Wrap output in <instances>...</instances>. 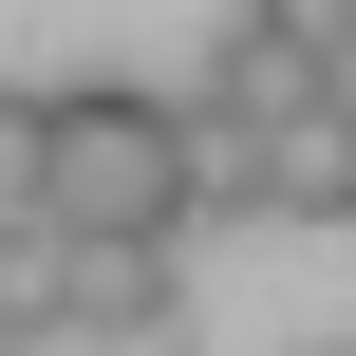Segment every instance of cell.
I'll return each mask as SVG.
<instances>
[{
	"instance_id": "obj_4",
	"label": "cell",
	"mask_w": 356,
	"mask_h": 356,
	"mask_svg": "<svg viewBox=\"0 0 356 356\" xmlns=\"http://www.w3.org/2000/svg\"><path fill=\"white\" fill-rule=\"evenodd\" d=\"M56 338V207H0V356Z\"/></svg>"
},
{
	"instance_id": "obj_5",
	"label": "cell",
	"mask_w": 356,
	"mask_h": 356,
	"mask_svg": "<svg viewBox=\"0 0 356 356\" xmlns=\"http://www.w3.org/2000/svg\"><path fill=\"white\" fill-rule=\"evenodd\" d=\"M282 207L356 225V94H319V113H300V150H282Z\"/></svg>"
},
{
	"instance_id": "obj_7",
	"label": "cell",
	"mask_w": 356,
	"mask_h": 356,
	"mask_svg": "<svg viewBox=\"0 0 356 356\" xmlns=\"http://www.w3.org/2000/svg\"><path fill=\"white\" fill-rule=\"evenodd\" d=\"M56 356H169V338H56Z\"/></svg>"
},
{
	"instance_id": "obj_3",
	"label": "cell",
	"mask_w": 356,
	"mask_h": 356,
	"mask_svg": "<svg viewBox=\"0 0 356 356\" xmlns=\"http://www.w3.org/2000/svg\"><path fill=\"white\" fill-rule=\"evenodd\" d=\"M188 319V225H56V338H169Z\"/></svg>"
},
{
	"instance_id": "obj_6",
	"label": "cell",
	"mask_w": 356,
	"mask_h": 356,
	"mask_svg": "<svg viewBox=\"0 0 356 356\" xmlns=\"http://www.w3.org/2000/svg\"><path fill=\"white\" fill-rule=\"evenodd\" d=\"M38 188V94H0V207Z\"/></svg>"
},
{
	"instance_id": "obj_2",
	"label": "cell",
	"mask_w": 356,
	"mask_h": 356,
	"mask_svg": "<svg viewBox=\"0 0 356 356\" xmlns=\"http://www.w3.org/2000/svg\"><path fill=\"white\" fill-rule=\"evenodd\" d=\"M282 150H300V113H263L244 75L169 94V188H188V225H244V207H282Z\"/></svg>"
},
{
	"instance_id": "obj_1",
	"label": "cell",
	"mask_w": 356,
	"mask_h": 356,
	"mask_svg": "<svg viewBox=\"0 0 356 356\" xmlns=\"http://www.w3.org/2000/svg\"><path fill=\"white\" fill-rule=\"evenodd\" d=\"M19 207H56V225H188V188H169V94H150V75L38 94V188H19Z\"/></svg>"
},
{
	"instance_id": "obj_8",
	"label": "cell",
	"mask_w": 356,
	"mask_h": 356,
	"mask_svg": "<svg viewBox=\"0 0 356 356\" xmlns=\"http://www.w3.org/2000/svg\"><path fill=\"white\" fill-rule=\"evenodd\" d=\"M319 356H338V338H319Z\"/></svg>"
}]
</instances>
